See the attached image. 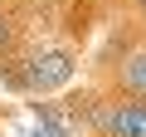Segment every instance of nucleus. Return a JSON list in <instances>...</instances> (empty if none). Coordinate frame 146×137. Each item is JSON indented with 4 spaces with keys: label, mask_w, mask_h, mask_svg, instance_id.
Returning a JSON list of instances; mask_svg holds the SVG:
<instances>
[{
    "label": "nucleus",
    "mask_w": 146,
    "mask_h": 137,
    "mask_svg": "<svg viewBox=\"0 0 146 137\" xmlns=\"http://www.w3.org/2000/svg\"><path fill=\"white\" fill-rule=\"evenodd\" d=\"M0 15H5V10H0Z\"/></svg>",
    "instance_id": "8"
},
{
    "label": "nucleus",
    "mask_w": 146,
    "mask_h": 137,
    "mask_svg": "<svg viewBox=\"0 0 146 137\" xmlns=\"http://www.w3.org/2000/svg\"><path fill=\"white\" fill-rule=\"evenodd\" d=\"M107 88L127 93V98H146V34L136 44H127L117 54V64H107Z\"/></svg>",
    "instance_id": "3"
},
{
    "label": "nucleus",
    "mask_w": 146,
    "mask_h": 137,
    "mask_svg": "<svg viewBox=\"0 0 146 137\" xmlns=\"http://www.w3.org/2000/svg\"><path fill=\"white\" fill-rule=\"evenodd\" d=\"M20 64H25L29 98H49V93H58L78 79V49L73 44H34V49L20 54Z\"/></svg>",
    "instance_id": "2"
},
{
    "label": "nucleus",
    "mask_w": 146,
    "mask_h": 137,
    "mask_svg": "<svg viewBox=\"0 0 146 137\" xmlns=\"http://www.w3.org/2000/svg\"><path fill=\"white\" fill-rule=\"evenodd\" d=\"M83 132L88 137H146V98L93 93V103L83 113Z\"/></svg>",
    "instance_id": "1"
},
{
    "label": "nucleus",
    "mask_w": 146,
    "mask_h": 137,
    "mask_svg": "<svg viewBox=\"0 0 146 137\" xmlns=\"http://www.w3.org/2000/svg\"><path fill=\"white\" fill-rule=\"evenodd\" d=\"M25 5H39V10H49V5H58V0H25Z\"/></svg>",
    "instance_id": "4"
},
{
    "label": "nucleus",
    "mask_w": 146,
    "mask_h": 137,
    "mask_svg": "<svg viewBox=\"0 0 146 137\" xmlns=\"http://www.w3.org/2000/svg\"><path fill=\"white\" fill-rule=\"evenodd\" d=\"M136 25H141V34H146V5H141V10H136Z\"/></svg>",
    "instance_id": "5"
},
{
    "label": "nucleus",
    "mask_w": 146,
    "mask_h": 137,
    "mask_svg": "<svg viewBox=\"0 0 146 137\" xmlns=\"http://www.w3.org/2000/svg\"><path fill=\"white\" fill-rule=\"evenodd\" d=\"M122 5H127V10H141V5H146V0H122Z\"/></svg>",
    "instance_id": "6"
},
{
    "label": "nucleus",
    "mask_w": 146,
    "mask_h": 137,
    "mask_svg": "<svg viewBox=\"0 0 146 137\" xmlns=\"http://www.w3.org/2000/svg\"><path fill=\"white\" fill-rule=\"evenodd\" d=\"M0 10H5V0H0Z\"/></svg>",
    "instance_id": "7"
}]
</instances>
